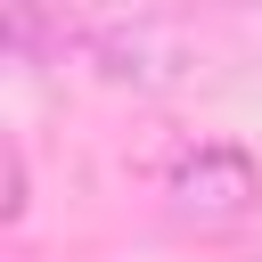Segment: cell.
<instances>
[{"label":"cell","mask_w":262,"mask_h":262,"mask_svg":"<svg viewBox=\"0 0 262 262\" xmlns=\"http://www.w3.org/2000/svg\"><path fill=\"white\" fill-rule=\"evenodd\" d=\"M57 41L115 90H172L196 66V33L180 0H49Z\"/></svg>","instance_id":"6da1fadb"},{"label":"cell","mask_w":262,"mask_h":262,"mask_svg":"<svg viewBox=\"0 0 262 262\" xmlns=\"http://www.w3.org/2000/svg\"><path fill=\"white\" fill-rule=\"evenodd\" d=\"M164 205H172V221H180V229H196V237L237 229V221L262 205V164H254L237 139H196V147L172 164Z\"/></svg>","instance_id":"7a4b0ae2"},{"label":"cell","mask_w":262,"mask_h":262,"mask_svg":"<svg viewBox=\"0 0 262 262\" xmlns=\"http://www.w3.org/2000/svg\"><path fill=\"white\" fill-rule=\"evenodd\" d=\"M0 25H8V57H16V66H41L49 49H66L49 0H0Z\"/></svg>","instance_id":"3957f363"},{"label":"cell","mask_w":262,"mask_h":262,"mask_svg":"<svg viewBox=\"0 0 262 262\" xmlns=\"http://www.w3.org/2000/svg\"><path fill=\"white\" fill-rule=\"evenodd\" d=\"M8 221H25V147H8Z\"/></svg>","instance_id":"277c9868"},{"label":"cell","mask_w":262,"mask_h":262,"mask_svg":"<svg viewBox=\"0 0 262 262\" xmlns=\"http://www.w3.org/2000/svg\"><path fill=\"white\" fill-rule=\"evenodd\" d=\"M8 262H33V254H8Z\"/></svg>","instance_id":"5b68a950"}]
</instances>
